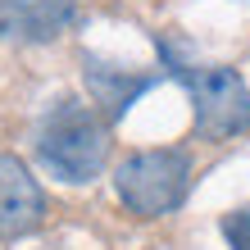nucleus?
I'll return each mask as SVG.
<instances>
[{
    "mask_svg": "<svg viewBox=\"0 0 250 250\" xmlns=\"http://www.w3.org/2000/svg\"><path fill=\"white\" fill-rule=\"evenodd\" d=\"M37 159L60 182H96L109 159V119L82 100H60L37 127Z\"/></svg>",
    "mask_w": 250,
    "mask_h": 250,
    "instance_id": "obj_1",
    "label": "nucleus"
},
{
    "mask_svg": "<svg viewBox=\"0 0 250 250\" xmlns=\"http://www.w3.org/2000/svg\"><path fill=\"white\" fill-rule=\"evenodd\" d=\"M159 55H164L168 73L187 86V96H191L196 137L228 141V137H241V132L250 127V91H246V82L232 68H218V64H182L178 55H173V46H164V41H159Z\"/></svg>",
    "mask_w": 250,
    "mask_h": 250,
    "instance_id": "obj_2",
    "label": "nucleus"
},
{
    "mask_svg": "<svg viewBox=\"0 0 250 250\" xmlns=\"http://www.w3.org/2000/svg\"><path fill=\"white\" fill-rule=\"evenodd\" d=\"M114 191L137 218H164L173 209H182L191 191V155L178 146L137 150L114 168Z\"/></svg>",
    "mask_w": 250,
    "mask_h": 250,
    "instance_id": "obj_3",
    "label": "nucleus"
},
{
    "mask_svg": "<svg viewBox=\"0 0 250 250\" xmlns=\"http://www.w3.org/2000/svg\"><path fill=\"white\" fill-rule=\"evenodd\" d=\"M46 218V191L19 155H0V237H27Z\"/></svg>",
    "mask_w": 250,
    "mask_h": 250,
    "instance_id": "obj_4",
    "label": "nucleus"
},
{
    "mask_svg": "<svg viewBox=\"0 0 250 250\" xmlns=\"http://www.w3.org/2000/svg\"><path fill=\"white\" fill-rule=\"evenodd\" d=\"M78 19V0H0V37L41 46L68 32Z\"/></svg>",
    "mask_w": 250,
    "mask_h": 250,
    "instance_id": "obj_5",
    "label": "nucleus"
},
{
    "mask_svg": "<svg viewBox=\"0 0 250 250\" xmlns=\"http://www.w3.org/2000/svg\"><path fill=\"white\" fill-rule=\"evenodd\" d=\"M82 78H86V91H91L96 109L105 114L109 123H119L123 114H127V109H132V105H137V100H141V96L159 82L155 73H132V68L100 64V60H86Z\"/></svg>",
    "mask_w": 250,
    "mask_h": 250,
    "instance_id": "obj_6",
    "label": "nucleus"
},
{
    "mask_svg": "<svg viewBox=\"0 0 250 250\" xmlns=\"http://www.w3.org/2000/svg\"><path fill=\"white\" fill-rule=\"evenodd\" d=\"M223 241H228V250H250V205H241V209H232V214H223Z\"/></svg>",
    "mask_w": 250,
    "mask_h": 250,
    "instance_id": "obj_7",
    "label": "nucleus"
}]
</instances>
